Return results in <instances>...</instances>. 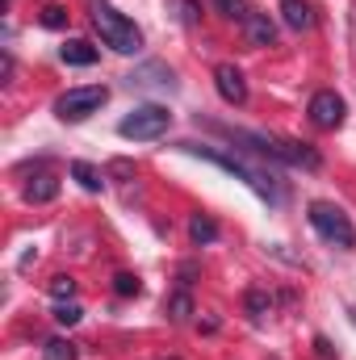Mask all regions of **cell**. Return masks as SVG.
<instances>
[{
  "label": "cell",
  "instance_id": "obj_1",
  "mask_svg": "<svg viewBox=\"0 0 356 360\" xmlns=\"http://www.w3.org/2000/svg\"><path fill=\"white\" fill-rule=\"evenodd\" d=\"M92 25H96L101 42L109 51H117V55H139L143 51V30L126 13H117L109 0H92Z\"/></svg>",
  "mask_w": 356,
  "mask_h": 360
},
{
  "label": "cell",
  "instance_id": "obj_2",
  "mask_svg": "<svg viewBox=\"0 0 356 360\" xmlns=\"http://www.w3.org/2000/svg\"><path fill=\"white\" fill-rule=\"evenodd\" d=\"M180 151H189V155H197V160H205V164H214V168H222V172H231L235 180H243L256 197H265V201H281V193H276V184L265 176V172H256L252 164H243L239 155H227V151H218V147H205V143H177Z\"/></svg>",
  "mask_w": 356,
  "mask_h": 360
},
{
  "label": "cell",
  "instance_id": "obj_3",
  "mask_svg": "<svg viewBox=\"0 0 356 360\" xmlns=\"http://www.w3.org/2000/svg\"><path fill=\"white\" fill-rule=\"evenodd\" d=\"M306 218H310V226L319 231V239H327V243H336V248H356V226L352 218L336 205V201H310L306 205Z\"/></svg>",
  "mask_w": 356,
  "mask_h": 360
},
{
  "label": "cell",
  "instance_id": "obj_4",
  "mask_svg": "<svg viewBox=\"0 0 356 360\" xmlns=\"http://www.w3.org/2000/svg\"><path fill=\"white\" fill-rule=\"evenodd\" d=\"M168 126H172V113H168V105H155V101H147V105L130 109V113L117 122V134H122V139H134V143H147V139H160V134H168Z\"/></svg>",
  "mask_w": 356,
  "mask_h": 360
},
{
  "label": "cell",
  "instance_id": "obj_5",
  "mask_svg": "<svg viewBox=\"0 0 356 360\" xmlns=\"http://www.w3.org/2000/svg\"><path fill=\"white\" fill-rule=\"evenodd\" d=\"M109 101V89L105 84H84V89H68L59 101H55V117L59 122H84L92 117L101 105Z\"/></svg>",
  "mask_w": 356,
  "mask_h": 360
},
{
  "label": "cell",
  "instance_id": "obj_6",
  "mask_svg": "<svg viewBox=\"0 0 356 360\" xmlns=\"http://www.w3.org/2000/svg\"><path fill=\"white\" fill-rule=\"evenodd\" d=\"M306 113H310V122H314L319 130H336V126L344 122L348 105H344V96H336L331 89H323V92H314V96H310Z\"/></svg>",
  "mask_w": 356,
  "mask_h": 360
},
{
  "label": "cell",
  "instance_id": "obj_7",
  "mask_svg": "<svg viewBox=\"0 0 356 360\" xmlns=\"http://www.w3.org/2000/svg\"><path fill=\"white\" fill-rule=\"evenodd\" d=\"M214 89L227 105H248V80L235 63H218L214 68Z\"/></svg>",
  "mask_w": 356,
  "mask_h": 360
},
{
  "label": "cell",
  "instance_id": "obj_8",
  "mask_svg": "<svg viewBox=\"0 0 356 360\" xmlns=\"http://www.w3.org/2000/svg\"><path fill=\"white\" fill-rule=\"evenodd\" d=\"M126 84H130V89H177V76H172V68H164V63H143V68H134V72L126 76Z\"/></svg>",
  "mask_w": 356,
  "mask_h": 360
},
{
  "label": "cell",
  "instance_id": "obj_9",
  "mask_svg": "<svg viewBox=\"0 0 356 360\" xmlns=\"http://www.w3.org/2000/svg\"><path fill=\"white\" fill-rule=\"evenodd\" d=\"M243 34H248L252 46H272V42H276V25H272V17H268V13H256V8L248 13Z\"/></svg>",
  "mask_w": 356,
  "mask_h": 360
},
{
  "label": "cell",
  "instance_id": "obj_10",
  "mask_svg": "<svg viewBox=\"0 0 356 360\" xmlns=\"http://www.w3.org/2000/svg\"><path fill=\"white\" fill-rule=\"evenodd\" d=\"M281 21H285L289 30H298V34H302V30H310V25H314V13H310V4H306V0H285V4H281Z\"/></svg>",
  "mask_w": 356,
  "mask_h": 360
},
{
  "label": "cell",
  "instance_id": "obj_11",
  "mask_svg": "<svg viewBox=\"0 0 356 360\" xmlns=\"http://www.w3.org/2000/svg\"><path fill=\"white\" fill-rule=\"evenodd\" d=\"M55 197H59V180L46 176V172L25 184V201H34V205H46V201H55Z\"/></svg>",
  "mask_w": 356,
  "mask_h": 360
},
{
  "label": "cell",
  "instance_id": "obj_12",
  "mask_svg": "<svg viewBox=\"0 0 356 360\" xmlns=\"http://www.w3.org/2000/svg\"><path fill=\"white\" fill-rule=\"evenodd\" d=\"M59 55H63V63H72V68H92V63H96V46L84 42V38H72Z\"/></svg>",
  "mask_w": 356,
  "mask_h": 360
},
{
  "label": "cell",
  "instance_id": "obj_13",
  "mask_svg": "<svg viewBox=\"0 0 356 360\" xmlns=\"http://www.w3.org/2000/svg\"><path fill=\"white\" fill-rule=\"evenodd\" d=\"M189 239H193L197 248H201V243H214V239H218V222L205 218V214H193V218H189Z\"/></svg>",
  "mask_w": 356,
  "mask_h": 360
},
{
  "label": "cell",
  "instance_id": "obj_14",
  "mask_svg": "<svg viewBox=\"0 0 356 360\" xmlns=\"http://www.w3.org/2000/svg\"><path fill=\"white\" fill-rule=\"evenodd\" d=\"M243 306H248V319L252 323H265V314L272 310V297H268V289H248L243 293Z\"/></svg>",
  "mask_w": 356,
  "mask_h": 360
},
{
  "label": "cell",
  "instance_id": "obj_15",
  "mask_svg": "<svg viewBox=\"0 0 356 360\" xmlns=\"http://www.w3.org/2000/svg\"><path fill=\"white\" fill-rule=\"evenodd\" d=\"M72 176L80 180V188H89V193H101V188H105L101 168H92L89 160H76V164H72Z\"/></svg>",
  "mask_w": 356,
  "mask_h": 360
},
{
  "label": "cell",
  "instance_id": "obj_16",
  "mask_svg": "<svg viewBox=\"0 0 356 360\" xmlns=\"http://www.w3.org/2000/svg\"><path fill=\"white\" fill-rule=\"evenodd\" d=\"M168 319H172V323H189V319H193V297H189L184 289L168 297Z\"/></svg>",
  "mask_w": 356,
  "mask_h": 360
},
{
  "label": "cell",
  "instance_id": "obj_17",
  "mask_svg": "<svg viewBox=\"0 0 356 360\" xmlns=\"http://www.w3.org/2000/svg\"><path fill=\"white\" fill-rule=\"evenodd\" d=\"M42 360H76V344H72V340H63V335H55V340H46Z\"/></svg>",
  "mask_w": 356,
  "mask_h": 360
},
{
  "label": "cell",
  "instance_id": "obj_18",
  "mask_svg": "<svg viewBox=\"0 0 356 360\" xmlns=\"http://www.w3.org/2000/svg\"><path fill=\"white\" fill-rule=\"evenodd\" d=\"M113 293H117V297H139V293H143V281H139L134 272H117V276H113Z\"/></svg>",
  "mask_w": 356,
  "mask_h": 360
},
{
  "label": "cell",
  "instance_id": "obj_19",
  "mask_svg": "<svg viewBox=\"0 0 356 360\" xmlns=\"http://www.w3.org/2000/svg\"><path fill=\"white\" fill-rule=\"evenodd\" d=\"M68 17H72V13H68V8H63V4H46V8H42V17H38V21H42V25H46V30H63V25H68Z\"/></svg>",
  "mask_w": 356,
  "mask_h": 360
},
{
  "label": "cell",
  "instance_id": "obj_20",
  "mask_svg": "<svg viewBox=\"0 0 356 360\" xmlns=\"http://www.w3.org/2000/svg\"><path fill=\"white\" fill-rule=\"evenodd\" d=\"M51 297H55V302H72V297H76V281H72L68 272H59V276L51 281Z\"/></svg>",
  "mask_w": 356,
  "mask_h": 360
},
{
  "label": "cell",
  "instance_id": "obj_21",
  "mask_svg": "<svg viewBox=\"0 0 356 360\" xmlns=\"http://www.w3.org/2000/svg\"><path fill=\"white\" fill-rule=\"evenodd\" d=\"M80 319H84V310H80L76 302H59V306H55V323H59V327H76Z\"/></svg>",
  "mask_w": 356,
  "mask_h": 360
},
{
  "label": "cell",
  "instance_id": "obj_22",
  "mask_svg": "<svg viewBox=\"0 0 356 360\" xmlns=\"http://www.w3.org/2000/svg\"><path fill=\"white\" fill-rule=\"evenodd\" d=\"M214 4H218V13H222V17H231V21H239V25H243V21H248V13H252V8H248V0H214Z\"/></svg>",
  "mask_w": 356,
  "mask_h": 360
},
{
  "label": "cell",
  "instance_id": "obj_23",
  "mask_svg": "<svg viewBox=\"0 0 356 360\" xmlns=\"http://www.w3.org/2000/svg\"><path fill=\"white\" fill-rule=\"evenodd\" d=\"M180 8H184V25H197V17H201L197 0H180Z\"/></svg>",
  "mask_w": 356,
  "mask_h": 360
},
{
  "label": "cell",
  "instance_id": "obj_24",
  "mask_svg": "<svg viewBox=\"0 0 356 360\" xmlns=\"http://www.w3.org/2000/svg\"><path fill=\"white\" fill-rule=\"evenodd\" d=\"M314 352H319V360H336V348H331V344H327L323 335L314 340Z\"/></svg>",
  "mask_w": 356,
  "mask_h": 360
},
{
  "label": "cell",
  "instance_id": "obj_25",
  "mask_svg": "<svg viewBox=\"0 0 356 360\" xmlns=\"http://www.w3.org/2000/svg\"><path fill=\"white\" fill-rule=\"evenodd\" d=\"M348 314H352V323H356V310H348Z\"/></svg>",
  "mask_w": 356,
  "mask_h": 360
}]
</instances>
